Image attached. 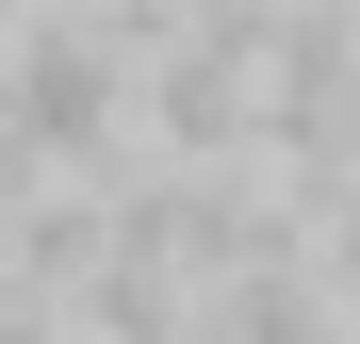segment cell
<instances>
[{"instance_id": "6da1fadb", "label": "cell", "mask_w": 360, "mask_h": 344, "mask_svg": "<svg viewBox=\"0 0 360 344\" xmlns=\"http://www.w3.org/2000/svg\"><path fill=\"white\" fill-rule=\"evenodd\" d=\"M0 148L49 164V181H98L131 148V49L98 17H17L0 33Z\"/></svg>"}, {"instance_id": "7a4b0ae2", "label": "cell", "mask_w": 360, "mask_h": 344, "mask_svg": "<svg viewBox=\"0 0 360 344\" xmlns=\"http://www.w3.org/2000/svg\"><path fill=\"white\" fill-rule=\"evenodd\" d=\"M213 344H360V328L328 312L311 262H246V279H213Z\"/></svg>"}, {"instance_id": "3957f363", "label": "cell", "mask_w": 360, "mask_h": 344, "mask_svg": "<svg viewBox=\"0 0 360 344\" xmlns=\"http://www.w3.org/2000/svg\"><path fill=\"white\" fill-rule=\"evenodd\" d=\"M0 344H82V328H66V295H33V279H0Z\"/></svg>"}]
</instances>
